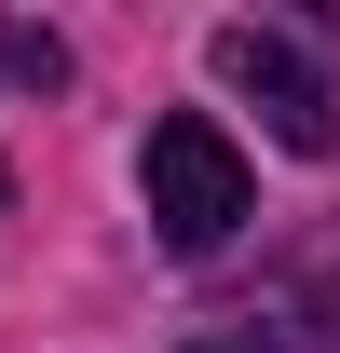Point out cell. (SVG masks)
<instances>
[{
	"label": "cell",
	"mask_w": 340,
	"mask_h": 353,
	"mask_svg": "<svg viewBox=\"0 0 340 353\" xmlns=\"http://www.w3.org/2000/svg\"><path fill=\"white\" fill-rule=\"evenodd\" d=\"M136 190H150V231H164L177 259H218V245L258 218L245 150H232L205 109H164V123H150V163H136Z\"/></svg>",
	"instance_id": "obj_1"
},
{
	"label": "cell",
	"mask_w": 340,
	"mask_h": 353,
	"mask_svg": "<svg viewBox=\"0 0 340 353\" xmlns=\"http://www.w3.org/2000/svg\"><path fill=\"white\" fill-rule=\"evenodd\" d=\"M218 82L232 95H258V123L286 136L299 163H327L340 150V95H327V68H313V41H286V28H218Z\"/></svg>",
	"instance_id": "obj_2"
},
{
	"label": "cell",
	"mask_w": 340,
	"mask_h": 353,
	"mask_svg": "<svg viewBox=\"0 0 340 353\" xmlns=\"http://www.w3.org/2000/svg\"><path fill=\"white\" fill-rule=\"evenodd\" d=\"M0 82H68V41L55 28H0Z\"/></svg>",
	"instance_id": "obj_3"
},
{
	"label": "cell",
	"mask_w": 340,
	"mask_h": 353,
	"mask_svg": "<svg viewBox=\"0 0 340 353\" xmlns=\"http://www.w3.org/2000/svg\"><path fill=\"white\" fill-rule=\"evenodd\" d=\"M177 353H286V340H258V326H205V340H177Z\"/></svg>",
	"instance_id": "obj_4"
},
{
	"label": "cell",
	"mask_w": 340,
	"mask_h": 353,
	"mask_svg": "<svg viewBox=\"0 0 340 353\" xmlns=\"http://www.w3.org/2000/svg\"><path fill=\"white\" fill-rule=\"evenodd\" d=\"M0 204H14V176H0Z\"/></svg>",
	"instance_id": "obj_5"
}]
</instances>
